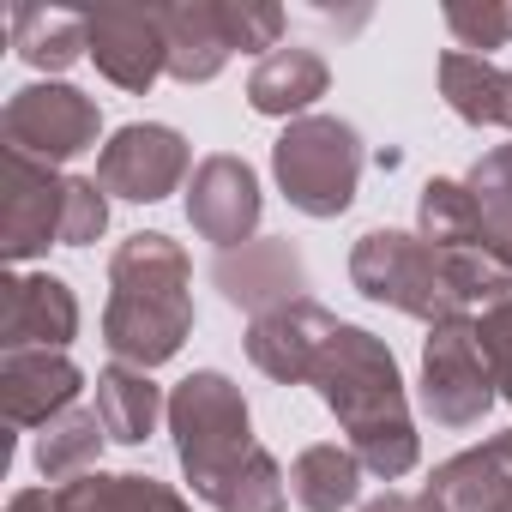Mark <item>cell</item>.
<instances>
[{"label": "cell", "mask_w": 512, "mask_h": 512, "mask_svg": "<svg viewBox=\"0 0 512 512\" xmlns=\"http://www.w3.org/2000/svg\"><path fill=\"white\" fill-rule=\"evenodd\" d=\"M109 229V193L97 187V175H67V223H61V247H91Z\"/></svg>", "instance_id": "30"}, {"label": "cell", "mask_w": 512, "mask_h": 512, "mask_svg": "<svg viewBox=\"0 0 512 512\" xmlns=\"http://www.w3.org/2000/svg\"><path fill=\"white\" fill-rule=\"evenodd\" d=\"M290 500L302 512H350L362 500V458L338 440L302 446L290 464Z\"/></svg>", "instance_id": "20"}, {"label": "cell", "mask_w": 512, "mask_h": 512, "mask_svg": "<svg viewBox=\"0 0 512 512\" xmlns=\"http://www.w3.org/2000/svg\"><path fill=\"white\" fill-rule=\"evenodd\" d=\"M103 440H109V434H103V416L73 404L67 416H55L49 428H37V452H31V458H37V470H43L49 482L67 488V482H79V476L97 470Z\"/></svg>", "instance_id": "24"}, {"label": "cell", "mask_w": 512, "mask_h": 512, "mask_svg": "<svg viewBox=\"0 0 512 512\" xmlns=\"http://www.w3.org/2000/svg\"><path fill=\"white\" fill-rule=\"evenodd\" d=\"M500 127L512 133V73H506V109H500Z\"/></svg>", "instance_id": "34"}, {"label": "cell", "mask_w": 512, "mask_h": 512, "mask_svg": "<svg viewBox=\"0 0 512 512\" xmlns=\"http://www.w3.org/2000/svg\"><path fill=\"white\" fill-rule=\"evenodd\" d=\"M362 512H428V506H422V494H392V488H386V494H374Z\"/></svg>", "instance_id": "33"}, {"label": "cell", "mask_w": 512, "mask_h": 512, "mask_svg": "<svg viewBox=\"0 0 512 512\" xmlns=\"http://www.w3.org/2000/svg\"><path fill=\"white\" fill-rule=\"evenodd\" d=\"M494 404H500V386L488 374L476 320L458 314V320L428 326V338H422V410L440 428H476Z\"/></svg>", "instance_id": "6"}, {"label": "cell", "mask_w": 512, "mask_h": 512, "mask_svg": "<svg viewBox=\"0 0 512 512\" xmlns=\"http://www.w3.org/2000/svg\"><path fill=\"white\" fill-rule=\"evenodd\" d=\"M85 392L67 350H7L0 356V416L7 428H49Z\"/></svg>", "instance_id": "14"}, {"label": "cell", "mask_w": 512, "mask_h": 512, "mask_svg": "<svg viewBox=\"0 0 512 512\" xmlns=\"http://www.w3.org/2000/svg\"><path fill=\"white\" fill-rule=\"evenodd\" d=\"M97 416H103V434L115 446H145L157 434V416H169V398L145 368L109 362L97 374Z\"/></svg>", "instance_id": "19"}, {"label": "cell", "mask_w": 512, "mask_h": 512, "mask_svg": "<svg viewBox=\"0 0 512 512\" xmlns=\"http://www.w3.org/2000/svg\"><path fill=\"white\" fill-rule=\"evenodd\" d=\"M223 31H229V49L241 55H272L284 49V7H272V0H223Z\"/></svg>", "instance_id": "28"}, {"label": "cell", "mask_w": 512, "mask_h": 512, "mask_svg": "<svg viewBox=\"0 0 512 512\" xmlns=\"http://www.w3.org/2000/svg\"><path fill=\"white\" fill-rule=\"evenodd\" d=\"M85 37H91L97 73L121 91H151L169 73V43H163L157 7H97V13H85Z\"/></svg>", "instance_id": "12"}, {"label": "cell", "mask_w": 512, "mask_h": 512, "mask_svg": "<svg viewBox=\"0 0 512 512\" xmlns=\"http://www.w3.org/2000/svg\"><path fill=\"white\" fill-rule=\"evenodd\" d=\"M211 284L223 290L229 308H247L253 320L284 308V302H302L308 290V266H302V253L278 235L266 241H247L235 253H217V266H211Z\"/></svg>", "instance_id": "15"}, {"label": "cell", "mask_w": 512, "mask_h": 512, "mask_svg": "<svg viewBox=\"0 0 512 512\" xmlns=\"http://www.w3.org/2000/svg\"><path fill=\"white\" fill-rule=\"evenodd\" d=\"M61 512H193L169 482L133 470H91L61 488Z\"/></svg>", "instance_id": "21"}, {"label": "cell", "mask_w": 512, "mask_h": 512, "mask_svg": "<svg viewBox=\"0 0 512 512\" xmlns=\"http://www.w3.org/2000/svg\"><path fill=\"white\" fill-rule=\"evenodd\" d=\"M272 175L302 217H344L362 187V133L338 115H302L278 133Z\"/></svg>", "instance_id": "4"}, {"label": "cell", "mask_w": 512, "mask_h": 512, "mask_svg": "<svg viewBox=\"0 0 512 512\" xmlns=\"http://www.w3.org/2000/svg\"><path fill=\"white\" fill-rule=\"evenodd\" d=\"M163 19V43H169V79L181 85H205L229 67V31H223V0H175L157 7Z\"/></svg>", "instance_id": "17"}, {"label": "cell", "mask_w": 512, "mask_h": 512, "mask_svg": "<svg viewBox=\"0 0 512 512\" xmlns=\"http://www.w3.org/2000/svg\"><path fill=\"white\" fill-rule=\"evenodd\" d=\"M428 512H512V434H494L446 464L422 488Z\"/></svg>", "instance_id": "16"}, {"label": "cell", "mask_w": 512, "mask_h": 512, "mask_svg": "<svg viewBox=\"0 0 512 512\" xmlns=\"http://www.w3.org/2000/svg\"><path fill=\"white\" fill-rule=\"evenodd\" d=\"M326 85H332V67H326L314 49L284 43V49H272L260 67H253V79H247V103H253V115L302 121V115L326 97Z\"/></svg>", "instance_id": "18"}, {"label": "cell", "mask_w": 512, "mask_h": 512, "mask_svg": "<svg viewBox=\"0 0 512 512\" xmlns=\"http://www.w3.org/2000/svg\"><path fill=\"white\" fill-rule=\"evenodd\" d=\"M308 386L338 416L344 446L362 458V470H374L380 482H398L416 470L422 434L410 422V392L386 338H374L368 326H338Z\"/></svg>", "instance_id": "1"}, {"label": "cell", "mask_w": 512, "mask_h": 512, "mask_svg": "<svg viewBox=\"0 0 512 512\" xmlns=\"http://www.w3.org/2000/svg\"><path fill=\"white\" fill-rule=\"evenodd\" d=\"M13 55L37 73H67L91 55L85 13H49V7H13Z\"/></svg>", "instance_id": "22"}, {"label": "cell", "mask_w": 512, "mask_h": 512, "mask_svg": "<svg viewBox=\"0 0 512 512\" xmlns=\"http://www.w3.org/2000/svg\"><path fill=\"white\" fill-rule=\"evenodd\" d=\"M476 211H482V241L500 266H512V145H494L488 157H476V169L464 175Z\"/></svg>", "instance_id": "26"}, {"label": "cell", "mask_w": 512, "mask_h": 512, "mask_svg": "<svg viewBox=\"0 0 512 512\" xmlns=\"http://www.w3.org/2000/svg\"><path fill=\"white\" fill-rule=\"evenodd\" d=\"M193 266L187 247L163 229H139L109 253V302H103V344L127 368H163L181 356L193 332Z\"/></svg>", "instance_id": "2"}, {"label": "cell", "mask_w": 512, "mask_h": 512, "mask_svg": "<svg viewBox=\"0 0 512 512\" xmlns=\"http://www.w3.org/2000/svg\"><path fill=\"white\" fill-rule=\"evenodd\" d=\"M7 512H61V488H25L7 500Z\"/></svg>", "instance_id": "32"}, {"label": "cell", "mask_w": 512, "mask_h": 512, "mask_svg": "<svg viewBox=\"0 0 512 512\" xmlns=\"http://www.w3.org/2000/svg\"><path fill=\"white\" fill-rule=\"evenodd\" d=\"M193 175V151L175 127L163 121H127L103 151H97V187L109 199H133V205H157L169 199L181 181Z\"/></svg>", "instance_id": "9"}, {"label": "cell", "mask_w": 512, "mask_h": 512, "mask_svg": "<svg viewBox=\"0 0 512 512\" xmlns=\"http://www.w3.org/2000/svg\"><path fill=\"white\" fill-rule=\"evenodd\" d=\"M476 338H482V356H488V374H494L500 398H512V296L494 302V308H482Z\"/></svg>", "instance_id": "31"}, {"label": "cell", "mask_w": 512, "mask_h": 512, "mask_svg": "<svg viewBox=\"0 0 512 512\" xmlns=\"http://www.w3.org/2000/svg\"><path fill=\"white\" fill-rule=\"evenodd\" d=\"M67 223V175L25 151H0V253L13 266L61 247Z\"/></svg>", "instance_id": "8"}, {"label": "cell", "mask_w": 512, "mask_h": 512, "mask_svg": "<svg viewBox=\"0 0 512 512\" xmlns=\"http://www.w3.org/2000/svg\"><path fill=\"white\" fill-rule=\"evenodd\" d=\"M169 434H175V464L199 500H217L223 482L260 452L241 386L217 368H199L169 392Z\"/></svg>", "instance_id": "3"}, {"label": "cell", "mask_w": 512, "mask_h": 512, "mask_svg": "<svg viewBox=\"0 0 512 512\" xmlns=\"http://www.w3.org/2000/svg\"><path fill=\"white\" fill-rule=\"evenodd\" d=\"M79 338V296L55 272H13L0 284V356L7 350H67Z\"/></svg>", "instance_id": "13"}, {"label": "cell", "mask_w": 512, "mask_h": 512, "mask_svg": "<svg viewBox=\"0 0 512 512\" xmlns=\"http://www.w3.org/2000/svg\"><path fill=\"white\" fill-rule=\"evenodd\" d=\"M350 284L380 302V308H398L422 326H440V320H458L464 302L446 278V260L410 229H368L356 247H350Z\"/></svg>", "instance_id": "5"}, {"label": "cell", "mask_w": 512, "mask_h": 512, "mask_svg": "<svg viewBox=\"0 0 512 512\" xmlns=\"http://www.w3.org/2000/svg\"><path fill=\"white\" fill-rule=\"evenodd\" d=\"M440 97L458 121L470 127H500V109H506V73L488 61V55H464V49H446L440 55Z\"/></svg>", "instance_id": "23"}, {"label": "cell", "mask_w": 512, "mask_h": 512, "mask_svg": "<svg viewBox=\"0 0 512 512\" xmlns=\"http://www.w3.org/2000/svg\"><path fill=\"white\" fill-rule=\"evenodd\" d=\"M217 512H284L290 506V476L278 470V458L260 446L229 482H223V494L211 500Z\"/></svg>", "instance_id": "27"}, {"label": "cell", "mask_w": 512, "mask_h": 512, "mask_svg": "<svg viewBox=\"0 0 512 512\" xmlns=\"http://www.w3.org/2000/svg\"><path fill=\"white\" fill-rule=\"evenodd\" d=\"M260 175H253L241 157L229 151H211L193 163L187 175V223L199 229V241H211L217 253H235L253 241V229H260Z\"/></svg>", "instance_id": "10"}, {"label": "cell", "mask_w": 512, "mask_h": 512, "mask_svg": "<svg viewBox=\"0 0 512 512\" xmlns=\"http://www.w3.org/2000/svg\"><path fill=\"white\" fill-rule=\"evenodd\" d=\"M103 133V109L97 97H85L79 85H61V79H43V85H25L7 97V115H0V139L7 151H25L37 163H73L97 145Z\"/></svg>", "instance_id": "7"}, {"label": "cell", "mask_w": 512, "mask_h": 512, "mask_svg": "<svg viewBox=\"0 0 512 512\" xmlns=\"http://www.w3.org/2000/svg\"><path fill=\"white\" fill-rule=\"evenodd\" d=\"M338 326L344 320H332L308 296L302 302H284V308H272L260 320H247V362L260 368L266 380H278V386H308Z\"/></svg>", "instance_id": "11"}, {"label": "cell", "mask_w": 512, "mask_h": 512, "mask_svg": "<svg viewBox=\"0 0 512 512\" xmlns=\"http://www.w3.org/2000/svg\"><path fill=\"white\" fill-rule=\"evenodd\" d=\"M446 31L458 37L464 55L506 49V43H512V7H506V0H482V7H464V0H452V7H446Z\"/></svg>", "instance_id": "29"}, {"label": "cell", "mask_w": 512, "mask_h": 512, "mask_svg": "<svg viewBox=\"0 0 512 512\" xmlns=\"http://www.w3.org/2000/svg\"><path fill=\"white\" fill-rule=\"evenodd\" d=\"M416 235L428 247H440V253H452V247H488L482 241V211H476L470 187L446 181V175H434L422 187V199H416Z\"/></svg>", "instance_id": "25"}]
</instances>
